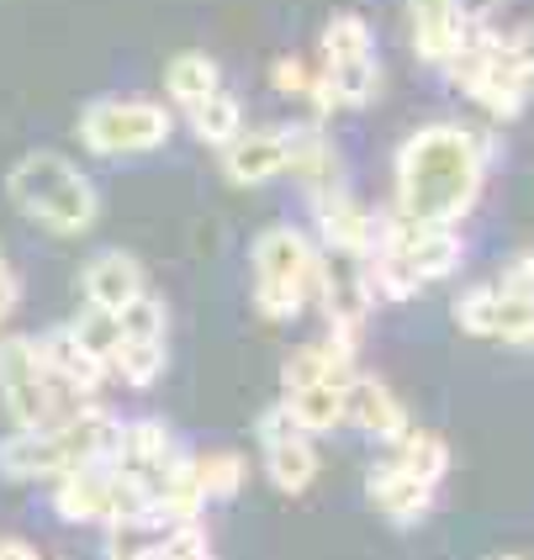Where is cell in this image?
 Wrapping results in <instances>:
<instances>
[{
  "label": "cell",
  "instance_id": "cell-35",
  "mask_svg": "<svg viewBox=\"0 0 534 560\" xmlns=\"http://www.w3.org/2000/svg\"><path fill=\"white\" fill-rule=\"evenodd\" d=\"M530 343H534V334H530Z\"/></svg>",
  "mask_w": 534,
  "mask_h": 560
},
{
  "label": "cell",
  "instance_id": "cell-33",
  "mask_svg": "<svg viewBox=\"0 0 534 560\" xmlns=\"http://www.w3.org/2000/svg\"><path fill=\"white\" fill-rule=\"evenodd\" d=\"M0 560H37L27 539H0Z\"/></svg>",
  "mask_w": 534,
  "mask_h": 560
},
{
  "label": "cell",
  "instance_id": "cell-1",
  "mask_svg": "<svg viewBox=\"0 0 534 560\" xmlns=\"http://www.w3.org/2000/svg\"><path fill=\"white\" fill-rule=\"evenodd\" d=\"M498 143L487 132H476L472 122H440L413 127L403 138V149L392 159V186H397V218L413 222H455L472 218L487 175H492Z\"/></svg>",
  "mask_w": 534,
  "mask_h": 560
},
{
  "label": "cell",
  "instance_id": "cell-5",
  "mask_svg": "<svg viewBox=\"0 0 534 560\" xmlns=\"http://www.w3.org/2000/svg\"><path fill=\"white\" fill-rule=\"evenodd\" d=\"M317 249L313 238L291 222H270L259 238L249 244V291L254 312L265 323H291L313 307V285H317Z\"/></svg>",
  "mask_w": 534,
  "mask_h": 560
},
{
  "label": "cell",
  "instance_id": "cell-6",
  "mask_svg": "<svg viewBox=\"0 0 534 560\" xmlns=\"http://www.w3.org/2000/svg\"><path fill=\"white\" fill-rule=\"evenodd\" d=\"M74 132L95 159H143L175 138V112L149 95H95Z\"/></svg>",
  "mask_w": 534,
  "mask_h": 560
},
{
  "label": "cell",
  "instance_id": "cell-12",
  "mask_svg": "<svg viewBox=\"0 0 534 560\" xmlns=\"http://www.w3.org/2000/svg\"><path fill=\"white\" fill-rule=\"evenodd\" d=\"M307 212H313V228L323 238L328 254H345V259H365L371 244H376V222L381 212L365 207L360 196H349V186H334V190H317L307 196Z\"/></svg>",
  "mask_w": 534,
  "mask_h": 560
},
{
  "label": "cell",
  "instance_id": "cell-2",
  "mask_svg": "<svg viewBox=\"0 0 534 560\" xmlns=\"http://www.w3.org/2000/svg\"><path fill=\"white\" fill-rule=\"evenodd\" d=\"M466 259V238L455 222H413L397 212H381L376 244L360 259V276L376 302H413L423 285L455 276Z\"/></svg>",
  "mask_w": 534,
  "mask_h": 560
},
{
  "label": "cell",
  "instance_id": "cell-14",
  "mask_svg": "<svg viewBox=\"0 0 534 560\" xmlns=\"http://www.w3.org/2000/svg\"><path fill=\"white\" fill-rule=\"evenodd\" d=\"M365 498L376 502V513L392 524V529H418V524L434 513L440 487L418 481V476H413V470H403V466H397V455H392V460L371 466V476H365Z\"/></svg>",
  "mask_w": 534,
  "mask_h": 560
},
{
  "label": "cell",
  "instance_id": "cell-25",
  "mask_svg": "<svg viewBox=\"0 0 534 560\" xmlns=\"http://www.w3.org/2000/svg\"><path fill=\"white\" fill-rule=\"evenodd\" d=\"M392 455H397V466L413 470V476L429 481V487H440L444 476H450V444H444V434H434V429H408V434L392 444Z\"/></svg>",
  "mask_w": 534,
  "mask_h": 560
},
{
  "label": "cell",
  "instance_id": "cell-17",
  "mask_svg": "<svg viewBox=\"0 0 534 560\" xmlns=\"http://www.w3.org/2000/svg\"><path fill=\"white\" fill-rule=\"evenodd\" d=\"M222 175L239 190L270 186L276 175H286V132L281 127H244L233 143H222Z\"/></svg>",
  "mask_w": 534,
  "mask_h": 560
},
{
  "label": "cell",
  "instance_id": "cell-11",
  "mask_svg": "<svg viewBox=\"0 0 534 560\" xmlns=\"http://www.w3.org/2000/svg\"><path fill=\"white\" fill-rule=\"evenodd\" d=\"M455 323L476 334V339H503V343H530L534 334V291L508 285V280H487L472 285L455 302Z\"/></svg>",
  "mask_w": 534,
  "mask_h": 560
},
{
  "label": "cell",
  "instance_id": "cell-30",
  "mask_svg": "<svg viewBox=\"0 0 534 560\" xmlns=\"http://www.w3.org/2000/svg\"><path fill=\"white\" fill-rule=\"evenodd\" d=\"M503 54L534 80V22H519V27L503 32Z\"/></svg>",
  "mask_w": 534,
  "mask_h": 560
},
{
  "label": "cell",
  "instance_id": "cell-16",
  "mask_svg": "<svg viewBox=\"0 0 534 560\" xmlns=\"http://www.w3.org/2000/svg\"><path fill=\"white\" fill-rule=\"evenodd\" d=\"M149 291V270L143 259L127 249H95L80 270V296L85 307H101V312H123L127 302H138Z\"/></svg>",
  "mask_w": 534,
  "mask_h": 560
},
{
  "label": "cell",
  "instance_id": "cell-28",
  "mask_svg": "<svg viewBox=\"0 0 534 560\" xmlns=\"http://www.w3.org/2000/svg\"><path fill=\"white\" fill-rule=\"evenodd\" d=\"M149 560H218V556H212L207 524L190 518V524H164V534L154 539V556Z\"/></svg>",
  "mask_w": 534,
  "mask_h": 560
},
{
  "label": "cell",
  "instance_id": "cell-3",
  "mask_svg": "<svg viewBox=\"0 0 534 560\" xmlns=\"http://www.w3.org/2000/svg\"><path fill=\"white\" fill-rule=\"evenodd\" d=\"M117 434H123V412L95 397L80 412L59 418V423L16 429L11 439H0V476L16 481V487H27V481H59L63 470L106 460Z\"/></svg>",
  "mask_w": 534,
  "mask_h": 560
},
{
  "label": "cell",
  "instance_id": "cell-9",
  "mask_svg": "<svg viewBox=\"0 0 534 560\" xmlns=\"http://www.w3.org/2000/svg\"><path fill=\"white\" fill-rule=\"evenodd\" d=\"M254 439H259V460H265V476L281 498H302L317 481V444L307 429H297L291 407L270 402L259 418H254Z\"/></svg>",
  "mask_w": 534,
  "mask_h": 560
},
{
  "label": "cell",
  "instance_id": "cell-13",
  "mask_svg": "<svg viewBox=\"0 0 534 560\" xmlns=\"http://www.w3.org/2000/svg\"><path fill=\"white\" fill-rule=\"evenodd\" d=\"M286 132V175L302 186V196H317V190L345 186V154L339 143L328 138V127L317 122H291Z\"/></svg>",
  "mask_w": 534,
  "mask_h": 560
},
{
  "label": "cell",
  "instance_id": "cell-19",
  "mask_svg": "<svg viewBox=\"0 0 534 560\" xmlns=\"http://www.w3.org/2000/svg\"><path fill=\"white\" fill-rule=\"evenodd\" d=\"M466 16L455 0H408V37H413V54L429 63V69H444V59L461 48L466 37Z\"/></svg>",
  "mask_w": 534,
  "mask_h": 560
},
{
  "label": "cell",
  "instance_id": "cell-27",
  "mask_svg": "<svg viewBox=\"0 0 534 560\" xmlns=\"http://www.w3.org/2000/svg\"><path fill=\"white\" fill-rule=\"evenodd\" d=\"M69 334L91 349L95 360L112 371V360H117V343H123V328H117V312H101V307H85L74 323H69Z\"/></svg>",
  "mask_w": 534,
  "mask_h": 560
},
{
  "label": "cell",
  "instance_id": "cell-26",
  "mask_svg": "<svg viewBox=\"0 0 534 560\" xmlns=\"http://www.w3.org/2000/svg\"><path fill=\"white\" fill-rule=\"evenodd\" d=\"M196 481H201L207 502H233L249 481V466L239 450H207V455H196Z\"/></svg>",
  "mask_w": 534,
  "mask_h": 560
},
{
  "label": "cell",
  "instance_id": "cell-34",
  "mask_svg": "<svg viewBox=\"0 0 534 560\" xmlns=\"http://www.w3.org/2000/svg\"><path fill=\"white\" fill-rule=\"evenodd\" d=\"M492 560H530V556H492Z\"/></svg>",
  "mask_w": 534,
  "mask_h": 560
},
{
  "label": "cell",
  "instance_id": "cell-7",
  "mask_svg": "<svg viewBox=\"0 0 534 560\" xmlns=\"http://www.w3.org/2000/svg\"><path fill=\"white\" fill-rule=\"evenodd\" d=\"M317 74H328L345 106H371L381 95L376 32L360 11H334L328 27L317 32Z\"/></svg>",
  "mask_w": 534,
  "mask_h": 560
},
{
  "label": "cell",
  "instance_id": "cell-8",
  "mask_svg": "<svg viewBox=\"0 0 534 560\" xmlns=\"http://www.w3.org/2000/svg\"><path fill=\"white\" fill-rule=\"evenodd\" d=\"M117 328H123V343H117L112 375L132 392H149L170 371V307H164V296L143 291L138 302H127L117 312Z\"/></svg>",
  "mask_w": 534,
  "mask_h": 560
},
{
  "label": "cell",
  "instance_id": "cell-10",
  "mask_svg": "<svg viewBox=\"0 0 534 560\" xmlns=\"http://www.w3.org/2000/svg\"><path fill=\"white\" fill-rule=\"evenodd\" d=\"M0 402H5L16 429L59 423V402H54V386H48L43 349H37V339H27V334L0 339Z\"/></svg>",
  "mask_w": 534,
  "mask_h": 560
},
{
  "label": "cell",
  "instance_id": "cell-24",
  "mask_svg": "<svg viewBox=\"0 0 534 560\" xmlns=\"http://www.w3.org/2000/svg\"><path fill=\"white\" fill-rule=\"evenodd\" d=\"M291 407V418H297V429H307V434H334L339 423H345V386H291L281 397Z\"/></svg>",
  "mask_w": 534,
  "mask_h": 560
},
{
  "label": "cell",
  "instance_id": "cell-15",
  "mask_svg": "<svg viewBox=\"0 0 534 560\" xmlns=\"http://www.w3.org/2000/svg\"><path fill=\"white\" fill-rule=\"evenodd\" d=\"M345 423L360 429L365 439H376V444H397L413 429L403 397L381 375H365V371H355L345 386Z\"/></svg>",
  "mask_w": 534,
  "mask_h": 560
},
{
  "label": "cell",
  "instance_id": "cell-22",
  "mask_svg": "<svg viewBox=\"0 0 534 560\" xmlns=\"http://www.w3.org/2000/svg\"><path fill=\"white\" fill-rule=\"evenodd\" d=\"M212 91H222V69H218L212 54L186 48V54H175V59H170V69H164V95H170L181 112H190L196 101H207Z\"/></svg>",
  "mask_w": 534,
  "mask_h": 560
},
{
  "label": "cell",
  "instance_id": "cell-4",
  "mask_svg": "<svg viewBox=\"0 0 534 560\" xmlns=\"http://www.w3.org/2000/svg\"><path fill=\"white\" fill-rule=\"evenodd\" d=\"M5 196L27 222L48 228L54 238H80L101 222V190L95 180L74 164V159L54 154V149H32L11 164L5 175Z\"/></svg>",
  "mask_w": 534,
  "mask_h": 560
},
{
  "label": "cell",
  "instance_id": "cell-18",
  "mask_svg": "<svg viewBox=\"0 0 534 560\" xmlns=\"http://www.w3.org/2000/svg\"><path fill=\"white\" fill-rule=\"evenodd\" d=\"M181 455V444H175V429L164 423V418H123V434L112 444V466L117 470H132V476H143L149 487L159 481V470L170 466Z\"/></svg>",
  "mask_w": 534,
  "mask_h": 560
},
{
  "label": "cell",
  "instance_id": "cell-31",
  "mask_svg": "<svg viewBox=\"0 0 534 560\" xmlns=\"http://www.w3.org/2000/svg\"><path fill=\"white\" fill-rule=\"evenodd\" d=\"M16 307H22V276L11 270V259H5V249H0V323H5Z\"/></svg>",
  "mask_w": 534,
  "mask_h": 560
},
{
  "label": "cell",
  "instance_id": "cell-21",
  "mask_svg": "<svg viewBox=\"0 0 534 560\" xmlns=\"http://www.w3.org/2000/svg\"><path fill=\"white\" fill-rule=\"evenodd\" d=\"M201 513H207V498H201V481H196V455L181 450L154 481V518L159 524H190Z\"/></svg>",
  "mask_w": 534,
  "mask_h": 560
},
{
  "label": "cell",
  "instance_id": "cell-23",
  "mask_svg": "<svg viewBox=\"0 0 534 560\" xmlns=\"http://www.w3.org/2000/svg\"><path fill=\"white\" fill-rule=\"evenodd\" d=\"M190 132H196V143H207V149H222V143H233L239 132H244V106H239V95L228 91H212L207 101H196L186 112Z\"/></svg>",
  "mask_w": 534,
  "mask_h": 560
},
{
  "label": "cell",
  "instance_id": "cell-32",
  "mask_svg": "<svg viewBox=\"0 0 534 560\" xmlns=\"http://www.w3.org/2000/svg\"><path fill=\"white\" fill-rule=\"evenodd\" d=\"M455 5H461V16H466V22H492L503 0H455Z\"/></svg>",
  "mask_w": 534,
  "mask_h": 560
},
{
  "label": "cell",
  "instance_id": "cell-20",
  "mask_svg": "<svg viewBox=\"0 0 534 560\" xmlns=\"http://www.w3.org/2000/svg\"><path fill=\"white\" fill-rule=\"evenodd\" d=\"M360 371V354H349L339 343L317 339V343H302V349H291L281 365V386H349V375Z\"/></svg>",
  "mask_w": 534,
  "mask_h": 560
},
{
  "label": "cell",
  "instance_id": "cell-29",
  "mask_svg": "<svg viewBox=\"0 0 534 560\" xmlns=\"http://www.w3.org/2000/svg\"><path fill=\"white\" fill-rule=\"evenodd\" d=\"M307 80H313V63L307 59H291V54H286V59L270 63V85H276V95H297V101H302V95H307Z\"/></svg>",
  "mask_w": 534,
  "mask_h": 560
}]
</instances>
